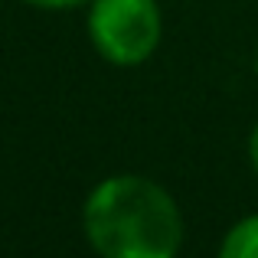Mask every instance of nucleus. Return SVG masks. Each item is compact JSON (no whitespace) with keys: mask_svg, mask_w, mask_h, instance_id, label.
<instances>
[{"mask_svg":"<svg viewBox=\"0 0 258 258\" xmlns=\"http://www.w3.org/2000/svg\"><path fill=\"white\" fill-rule=\"evenodd\" d=\"M82 229L98 258H176L183 248L176 200L141 173L105 176L82 206Z\"/></svg>","mask_w":258,"mask_h":258,"instance_id":"obj_1","label":"nucleus"},{"mask_svg":"<svg viewBox=\"0 0 258 258\" xmlns=\"http://www.w3.org/2000/svg\"><path fill=\"white\" fill-rule=\"evenodd\" d=\"M164 20L157 0H88V39L111 66H141L157 52Z\"/></svg>","mask_w":258,"mask_h":258,"instance_id":"obj_2","label":"nucleus"},{"mask_svg":"<svg viewBox=\"0 0 258 258\" xmlns=\"http://www.w3.org/2000/svg\"><path fill=\"white\" fill-rule=\"evenodd\" d=\"M219 258H258V213L239 219L222 235Z\"/></svg>","mask_w":258,"mask_h":258,"instance_id":"obj_3","label":"nucleus"},{"mask_svg":"<svg viewBox=\"0 0 258 258\" xmlns=\"http://www.w3.org/2000/svg\"><path fill=\"white\" fill-rule=\"evenodd\" d=\"M30 7H39V10H69V7H79V4H88V0H23Z\"/></svg>","mask_w":258,"mask_h":258,"instance_id":"obj_4","label":"nucleus"},{"mask_svg":"<svg viewBox=\"0 0 258 258\" xmlns=\"http://www.w3.org/2000/svg\"><path fill=\"white\" fill-rule=\"evenodd\" d=\"M248 160H252V167L258 173V124L252 127V134H248Z\"/></svg>","mask_w":258,"mask_h":258,"instance_id":"obj_5","label":"nucleus"}]
</instances>
